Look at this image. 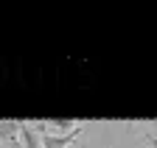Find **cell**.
Returning <instances> with one entry per match:
<instances>
[{
	"mask_svg": "<svg viewBox=\"0 0 157 148\" xmlns=\"http://www.w3.org/2000/svg\"><path fill=\"white\" fill-rule=\"evenodd\" d=\"M17 143H20V148H42V137L36 134V128L31 123H20Z\"/></svg>",
	"mask_w": 157,
	"mask_h": 148,
	"instance_id": "obj_1",
	"label": "cell"
},
{
	"mask_svg": "<svg viewBox=\"0 0 157 148\" xmlns=\"http://www.w3.org/2000/svg\"><path fill=\"white\" fill-rule=\"evenodd\" d=\"M78 132H73V134H42V148H70L73 140L78 137Z\"/></svg>",
	"mask_w": 157,
	"mask_h": 148,
	"instance_id": "obj_2",
	"label": "cell"
},
{
	"mask_svg": "<svg viewBox=\"0 0 157 148\" xmlns=\"http://www.w3.org/2000/svg\"><path fill=\"white\" fill-rule=\"evenodd\" d=\"M17 132H20V123H11V120L0 123V140H14Z\"/></svg>",
	"mask_w": 157,
	"mask_h": 148,
	"instance_id": "obj_3",
	"label": "cell"
},
{
	"mask_svg": "<svg viewBox=\"0 0 157 148\" xmlns=\"http://www.w3.org/2000/svg\"><path fill=\"white\" fill-rule=\"evenodd\" d=\"M146 143H149V148H157V137H146Z\"/></svg>",
	"mask_w": 157,
	"mask_h": 148,
	"instance_id": "obj_4",
	"label": "cell"
}]
</instances>
